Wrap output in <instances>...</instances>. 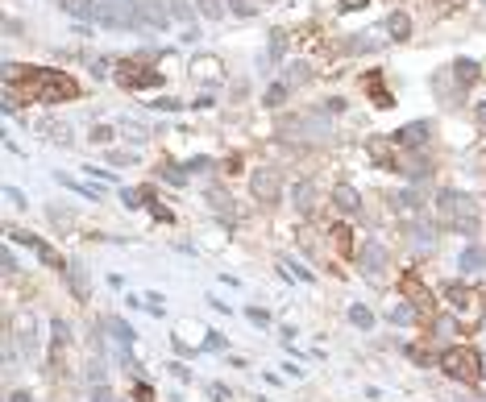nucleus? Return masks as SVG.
<instances>
[{
    "mask_svg": "<svg viewBox=\"0 0 486 402\" xmlns=\"http://www.w3.org/2000/svg\"><path fill=\"white\" fill-rule=\"evenodd\" d=\"M4 79L17 83L25 92V100H38V104L79 100V83L67 71H54V67H17V63H4Z\"/></svg>",
    "mask_w": 486,
    "mask_h": 402,
    "instance_id": "f257e3e1",
    "label": "nucleus"
},
{
    "mask_svg": "<svg viewBox=\"0 0 486 402\" xmlns=\"http://www.w3.org/2000/svg\"><path fill=\"white\" fill-rule=\"evenodd\" d=\"M440 369H445V378L462 381V386H474V381L482 378V356L474 353V349H465V344H457V349H445L440 353Z\"/></svg>",
    "mask_w": 486,
    "mask_h": 402,
    "instance_id": "f03ea898",
    "label": "nucleus"
},
{
    "mask_svg": "<svg viewBox=\"0 0 486 402\" xmlns=\"http://www.w3.org/2000/svg\"><path fill=\"white\" fill-rule=\"evenodd\" d=\"M104 29H142V0H100Z\"/></svg>",
    "mask_w": 486,
    "mask_h": 402,
    "instance_id": "7ed1b4c3",
    "label": "nucleus"
},
{
    "mask_svg": "<svg viewBox=\"0 0 486 402\" xmlns=\"http://www.w3.org/2000/svg\"><path fill=\"white\" fill-rule=\"evenodd\" d=\"M113 75H117V83L125 92H154V88H162V71H154L146 63H121Z\"/></svg>",
    "mask_w": 486,
    "mask_h": 402,
    "instance_id": "20e7f679",
    "label": "nucleus"
},
{
    "mask_svg": "<svg viewBox=\"0 0 486 402\" xmlns=\"http://www.w3.org/2000/svg\"><path fill=\"white\" fill-rule=\"evenodd\" d=\"M399 299H408L415 311L433 315V295H428V286L420 282V270H408V274L399 278Z\"/></svg>",
    "mask_w": 486,
    "mask_h": 402,
    "instance_id": "39448f33",
    "label": "nucleus"
},
{
    "mask_svg": "<svg viewBox=\"0 0 486 402\" xmlns=\"http://www.w3.org/2000/svg\"><path fill=\"white\" fill-rule=\"evenodd\" d=\"M4 233L17 240V245H29V249L38 253V261H42V265H50V270H67L63 253H54V249H50V245H46L42 237H33V233H21V228H4Z\"/></svg>",
    "mask_w": 486,
    "mask_h": 402,
    "instance_id": "423d86ee",
    "label": "nucleus"
},
{
    "mask_svg": "<svg viewBox=\"0 0 486 402\" xmlns=\"http://www.w3.org/2000/svg\"><path fill=\"white\" fill-rule=\"evenodd\" d=\"M249 187H254V195H258L262 203H279V199H283V179H279L274 166H262V170L249 179Z\"/></svg>",
    "mask_w": 486,
    "mask_h": 402,
    "instance_id": "0eeeda50",
    "label": "nucleus"
},
{
    "mask_svg": "<svg viewBox=\"0 0 486 402\" xmlns=\"http://www.w3.org/2000/svg\"><path fill=\"white\" fill-rule=\"evenodd\" d=\"M428 137H433V120H412V125H403V129L391 133V142L399 145V149H420Z\"/></svg>",
    "mask_w": 486,
    "mask_h": 402,
    "instance_id": "6e6552de",
    "label": "nucleus"
},
{
    "mask_svg": "<svg viewBox=\"0 0 486 402\" xmlns=\"http://www.w3.org/2000/svg\"><path fill=\"white\" fill-rule=\"evenodd\" d=\"M63 278H67V290H71L75 303H88L92 299V278H88V265L83 261H67Z\"/></svg>",
    "mask_w": 486,
    "mask_h": 402,
    "instance_id": "1a4fd4ad",
    "label": "nucleus"
},
{
    "mask_svg": "<svg viewBox=\"0 0 486 402\" xmlns=\"http://www.w3.org/2000/svg\"><path fill=\"white\" fill-rule=\"evenodd\" d=\"M170 25V0H142V29L167 33Z\"/></svg>",
    "mask_w": 486,
    "mask_h": 402,
    "instance_id": "9d476101",
    "label": "nucleus"
},
{
    "mask_svg": "<svg viewBox=\"0 0 486 402\" xmlns=\"http://www.w3.org/2000/svg\"><path fill=\"white\" fill-rule=\"evenodd\" d=\"M453 233H465L474 237L478 233V203L470 195H457V212H453Z\"/></svg>",
    "mask_w": 486,
    "mask_h": 402,
    "instance_id": "9b49d317",
    "label": "nucleus"
},
{
    "mask_svg": "<svg viewBox=\"0 0 486 402\" xmlns=\"http://www.w3.org/2000/svg\"><path fill=\"white\" fill-rule=\"evenodd\" d=\"M370 158L374 166H383V170H399V145L391 142V137H370Z\"/></svg>",
    "mask_w": 486,
    "mask_h": 402,
    "instance_id": "f8f14e48",
    "label": "nucleus"
},
{
    "mask_svg": "<svg viewBox=\"0 0 486 402\" xmlns=\"http://www.w3.org/2000/svg\"><path fill=\"white\" fill-rule=\"evenodd\" d=\"M362 270H366V278H383V270H387V249L378 245V240H366L362 245Z\"/></svg>",
    "mask_w": 486,
    "mask_h": 402,
    "instance_id": "ddd939ff",
    "label": "nucleus"
},
{
    "mask_svg": "<svg viewBox=\"0 0 486 402\" xmlns=\"http://www.w3.org/2000/svg\"><path fill=\"white\" fill-rule=\"evenodd\" d=\"M362 83H366V92H370V100H374L378 108H391V104H395V95L387 92V83H383V71H378V67H374V71H366Z\"/></svg>",
    "mask_w": 486,
    "mask_h": 402,
    "instance_id": "4468645a",
    "label": "nucleus"
},
{
    "mask_svg": "<svg viewBox=\"0 0 486 402\" xmlns=\"http://www.w3.org/2000/svg\"><path fill=\"white\" fill-rule=\"evenodd\" d=\"M75 21H100V0H58Z\"/></svg>",
    "mask_w": 486,
    "mask_h": 402,
    "instance_id": "2eb2a0df",
    "label": "nucleus"
},
{
    "mask_svg": "<svg viewBox=\"0 0 486 402\" xmlns=\"http://www.w3.org/2000/svg\"><path fill=\"white\" fill-rule=\"evenodd\" d=\"M457 195H462V191H440L437 195V212H440V220H445V228H453V212H457Z\"/></svg>",
    "mask_w": 486,
    "mask_h": 402,
    "instance_id": "dca6fc26",
    "label": "nucleus"
},
{
    "mask_svg": "<svg viewBox=\"0 0 486 402\" xmlns=\"http://www.w3.org/2000/svg\"><path fill=\"white\" fill-rule=\"evenodd\" d=\"M333 203H337L341 212H358V208H362V195L349 187V183H341V187L333 191Z\"/></svg>",
    "mask_w": 486,
    "mask_h": 402,
    "instance_id": "f3484780",
    "label": "nucleus"
},
{
    "mask_svg": "<svg viewBox=\"0 0 486 402\" xmlns=\"http://www.w3.org/2000/svg\"><path fill=\"white\" fill-rule=\"evenodd\" d=\"M445 299H449V307H453V311H470L478 295H474L470 286H449V290H445Z\"/></svg>",
    "mask_w": 486,
    "mask_h": 402,
    "instance_id": "a211bd4d",
    "label": "nucleus"
},
{
    "mask_svg": "<svg viewBox=\"0 0 486 402\" xmlns=\"http://www.w3.org/2000/svg\"><path fill=\"white\" fill-rule=\"evenodd\" d=\"M457 265H462V274L486 270V249H478V245H470V249H462V258H457Z\"/></svg>",
    "mask_w": 486,
    "mask_h": 402,
    "instance_id": "6ab92c4d",
    "label": "nucleus"
},
{
    "mask_svg": "<svg viewBox=\"0 0 486 402\" xmlns=\"http://www.w3.org/2000/svg\"><path fill=\"white\" fill-rule=\"evenodd\" d=\"M387 33L395 38V42L412 38V17H408V13H391V17H387Z\"/></svg>",
    "mask_w": 486,
    "mask_h": 402,
    "instance_id": "aec40b11",
    "label": "nucleus"
},
{
    "mask_svg": "<svg viewBox=\"0 0 486 402\" xmlns=\"http://www.w3.org/2000/svg\"><path fill=\"white\" fill-rule=\"evenodd\" d=\"M333 245H337L341 258H353V228H349V224H337V228H333Z\"/></svg>",
    "mask_w": 486,
    "mask_h": 402,
    "instance_id": "412c9836",
    "label": "nucleus"
},
{
    "mask_svg": "<svg viewBox=\"0 0 486 402\" xmlns=\"http://www.w3.org/2000/svg\"><path fill=\"white\" fill-rule=\"evenodd\" d=\"M279 270H283L287 278H299V282H316V274H312V270H304L295 258H279Z\"/></svg>",
    "mask_w": 486,
    "mask_h": 402,
    "instance_id": "4be33fe9",
    "label": "nucleus"
},
{
    "mask_svg": "<svg viewBox=\"0 0 486 402\" xmlns=\"http://www.w3.org/2000/svg\"><path fill=\"white\" fill-rule=\"evenodd\" d=\"M54 179H58V183H63V187L79 191V195H83V199H100V187H88V183H79V179H71V174H63V170H58V174H54Z\"/></svg>",
    "mask_w": 486,
    "mask_h": 402,
    "instance_id": "5701e85b",
    "label": "nucleus"
},
{
    "mask_svg": "<svg viewBox=\"0 0 486 402\" xmlns=\"http://www.w3.org/2000/svg\"><path fill=\"white\" fill-rule=\"evenodd\" d=\"M349 324L362 328V332H370V328H374V311L362 307V303H353V307H349Z\"/></svg>",
    "mask_w": 486,
    "mask_h": 402,
    "instance_id": "b1692460",
    "label": "nucleus"
},
{
    "mask_svg": "<svg viewBox=\"0 0 486 402\" xmlns=\"http://www.w3.org/2000/svg\"><path fill=\"white\" fill-rule=\"evenodd\" d=\"M453 75H457V83H462V88H470V83H478V63L462 58V63H453Z\"/></svg>",
    "mask_w": 486,
    "mask_h": 402,
    "instance_id": "393cba45",
    "label": "nucleus"
},
{
    "mask_svg": "<svg viewBox=\"0 0 486 402\" xmlns=\"http://www.w3.org/2000/svg\"><path fill=\"white\" fill-rule=\"evenodd\" d=\"M287 54V29H270V63H283Z\"/></svg>",
    "mask_w": 486,
    "mask_h": 402,
    "instance_id": "a878e982",
    "label": "nucleus"
},
{
    "mask_svg": "<svg viewBox=\"0 0 486 402\" xmlns=\"http://www.w3.org/2000/svg\"><path fill=\"white\" fill-rule=\"evenodd\" d=\"M262 104H267V108H283V104H287V83H270L267 95H262Z\"/></svg>",
    "mask_w": 486,
    "mask_h": 402,
    "instance_id": "bb28decb",
    "label": "nucleus"
},
{
    "mask_svg": "<svg viewBox=\"0 0 486 402\" xmlns=\"http://www.w3.org/2000/svg\"><path fill=\"white\" fill-rule=\"evenodd\" d=\"M312 195H316L312 183H295V208L299 212H312Z\"/></svg>",
    "mask_w": 486,
    "mask_h": 402,
    "instance_id": "cd10ccee",
    "label": "nucleus"
},
{
    "mask_svg": "<svg viewBox=\"0 0 486 402\" xmlns=\"http://www.w3.org/2000/svg\"><path fill=\"white\" fill-rule=\"evenodd\" d=\"M108 328H113V336H117V340H121V344H133V340H138V332L129 328V324H125V319H117V315H113V319H108Z\"/></svg>",
    "mask_w": 486,
    "mask_h": 402,
    "instance_id": "c85d7f7f",
    "label": "nucleus"
},
{
    "mask_svg": "<svg viewBox=\"0 0 486 402\" xmlns=\"http://www.w3.org/2000/svg\"><path fill=\"white\" fill-rule=\"evenodd\" d=\"M412 319H415V307H412V303H408V299L391 307V324H412Z\"/></svg>",
    "mask_w": 486,
    "mask_h": 402,
    "instance_id": "c756f323",
    "label": "nucleus"
},
{
    "mask_svg": "<svg viewBox=\"0 0 486 402\" xmlns=\"http://www.w3.org/2000/svg\"><path fill=\"white\" fill-rule=\"evenodd\" d=\"M170 17H179V21H192L195 25V9L187 0H170Z\"/></svg>",
    "mask_w": 486,
    "mask_h": 402,
    "instance_id": "7c9ffc66",
    "label": "nucleus"
},
{
    "mask_svg": "<svg viewBox=\"0 0 486 402\" xmlns=\"http://www.w3.org/2000/svg\"><path fill=\"white\" fill-rule=\"evenodd\" d=\"M158 174H162V179H167L170 187H183V183H187V170H179V166H162V170H158Z\"/></svg>",
    "mask_w": 486,
    "mask_h": 402,
    "instance_id": "2f4dec72",
    "label": "nucleus"
},
{
    "mask_svg": "<svg viewBox=\"0 0 486 402\" xmlns=\"http://www.w3.org/2000/svg\"><path fill=\"white\" fill-rule=\"evenodd\" d=\"M195 4H200V13H204V17H212V21L224 17V4H220V0H195Z\"/></svg>",
    "mask_w": 486,
    "mask_h": 402,
    "instance_id": "473e14b6",
    "label": "nucleus"
},
{
    "mask_svg": "<svg viewBox=\"0 0 486 402\" xmlns=\"http://www.w3.org/2000/svg\"><path fill=\"white\" fill-rule=\"evenodd\" d=\"M133 402H158L154 386H150V381H138V386H133Z\"/></svg>",
    "mask_w": 486,
    "mask_h": 402,
    "instance_id": "72a5a7b5",
    "label": "nucleus"
},
{
    "mask_svg": "<svg viewBox=\"0 0 486 402\" xmlns=\"http://www.w3.org/2000/svg\"><path fill=\"white\" fill-rule=\"evenodd\" d=\"M121 203H125V208H146V199H142V191H129V187L121 191Z\"/></svg>",
    "mask_w": 486,
    "mask_h": 402,
    "instance_id": "f704fd0d",
    "label": "nucleus"
},
{
    "mask_svg": "<svg viewBox=\"0 0 486 402\" xmlns=\"http://www.w3.org/2000/svg\"><path fill=\"white\" fill-rule=\"evenodd\" d=\"M204 390H208V398H212V402H229V390H224L220 381H208Z\"/></svg>",
    "mask_w": 486,
    "mask_h": 402,
    "instance_id": "c9c22d12",
    "label": "nucleus"
},
{
    "mask_svg": "<svg viewBox=\"0 0 486 402\" xmlns=\"http://www.w3.org/2000/svg\"><path fill=\"white\" fill-rule=\"evenodd\" d=\"M229 9H233L237 17H254V13H258V4H245V0H229Z\"/></svg>",
    "mask_w": 486,
    "mask_h": 402,
    "instance_id": "e433bc0d",
    "label": "nucleus"
},
{
    "mask_svg": "<svg viewBox=\"0 0 486 402\" xmlns=\"http://www.w3.org/2000/svg\"><path fill=\"white\" fill-rule=\"evenodd\" d=\"M200 170H212V158H204V154H200V158L187 162V174H200Z\"/></svg>",
    "mask_w": 486,
    "mask_h": 402,
    "instance_id": "4c0bfd02",
    "label": "nucleus"
},
{
    "mask_svg": "<svg viewBox=\"0 0 486 402\" xmlns=\"http://www.w3.org/2000/svg\"><path fill=\"white\" fill-rule=\"evenodd\" d=\"M200 349H204V353H220V349H224V336H217V332H212V336H208Z\"/></svg>",
    "mask_w": 486,
    "mask_h": 402,
    "instance_id": "58836bf2",
    "label": "nucleus"
},
{
    "mask_svg": "<svg viewBox=\"0 0 486 402\" xmlns=\"http://www.w3.org/2000/svg\"><path fill=\"white\" fill-rule=\"evenodd\" d=\"M245 315H249V324H258V328H267V324H270V315H267L262 307H249Z\"/></svg>",
    "mask_w": 486,
    "mask_h": 402,
    "instance_id": "ea45409f",
    "label": "nucleus"
},
{
    "mask_svg": "<svg viewBox=\"0 0 486 402\" xmlns=\"http://www.w3.org/2000/svg\"><path fill=\"white\" fill-rule=\"evenodd\" d=\"M4 199H9L13 208H25V203H29V199H25V195H21L17 187H4Z\"/></svg>",
    "mask_w": 486,
    "mask_h": 402,
    "instance_id": "a19ab883",
    "label": "nucleus"
},
{
    "mask_svg": "<svg viewBox=\"0 0 486 402\" xmlns=\"http://www.w3.org/2000/svg\"><path fill=\"white\" fill-rule=\"evenodd\" d=\"M170 374H175L179 381H192V369H187L183 361H170Z\"/></svg>",
    "mask_w": 486,
    "mask_h": 402,
    "instance_id": "79ce46f5",
    "label": "nucleus"
},
{
    "mask_svg": "<svg viewBox=\"0 0 486 402\" xmlns=\"http://www.w3.org/2000/svg\"><path fill=\"white\" fill-rule=\"evenodd\" d=\"M0 265H4V274H17V258H13V249L0 253Z\"/></svg>",
    "mask_w": 486,
    "mask_h": 402,
    "instance_id": "37998d69",
    "label": "nucleus"
},
{
    "mask_svg": "<svg viewBox=\"0 0 486 402\" xmlns=\"http://www.w3.org/2000/svg\"><path fill=\"white\" fill-rule=\"evenodd\" d=\"M366 4H370V0H341V13H358Z\"/></svg>",
    "mask_w": 486,
    "mask_h": 402,
    "instance_id": "c03bdc74",
    "label": "nucleus"
},
{
    "mask_svg": "<svg viewBox=\"0 0 486 402\" xmlns=\"http://www.w3.org/2000/svg\"><path fill=\"white\" fill-rule=\"evenodd\" d=\"M150 104H154V108H162V112H175V108H183L179 100H150Z\"/></svg>",
    "mask_w": 486,
    "mask_h": 402,
    "instance_id": "a18cd8bd",
    "label": "nucleus"
},
{
    "mask_svg": "<svg viewBox=\"0 0 486 402\" xmlns=\"http://www.w3.org/2000/svg\"><path fill=\"white\" fill-rule=\"evenodd\" d=\"M349 50H378V42H370V38H353Z\"/></svg>",
    "mask_w": 486,
    "mask_h": 402,
    "instance_id": "49530a36",
    "label": "nucleus"
},
{
    "mask_svg": "<svg viewBox=\"0 0 486 402\" xmlns=\"http://www.w3.org/2000/svg\"><path fill=\"white\" fill-rule=\"evenodd\" d=\"M108 67H113L108 58H96V67H92V75H96V79H104V75H108Z\"/></svg>",
    "mask_w": 486,
    "mask_h": 402,
    "instance_id": "de8ad7c7",
    "label": "nucleus"
},
{
    "mask_svg": "<svg viewBox=\"0 0 486 402\" xmlns=\"http://www.w3.org/2000/svg\"><path fill=\"white\" fill-rule=\"evenodd\" d=\"M92 402H117V398L108 394V386H96V394H92Z\"/></svg>",
    "mask_w": 486,
    "mask_h": 402,
    "instance_id": "09e8293b",
    "label": "nucleus"
},
{
    "mask_svg": "<svg viewBox=\"0 0 486 402\" xmlns=\"http://www.w3.org/2000/svg\"><path fill=\"white\" fill-rule=\"evenodd\" d=\"M88 174H92V179H100V183H113V174H108V170H96V166H88Z\"/></svg>",
    "mask_w": 486,
    "mask_h": 402,
    "instance_id": "8fccbe9b",
    "label": "nucleus"
},
{
    "mask_svg": "<svg viewBox=\"0 0 486 402\" xmlns=\"http://www.w3.org/2000/svg\"><path fill=\"white\" fill-rule=\"evenodd\" d=\"M9 402H33V398H29L25 390H17V394H13V398H9Z\"/></svg>",
    "mask_w": 486,
    "mask_h": 402,
    "instance_id": "3c124183",
    "label": "nucleus"
},
{
    "mask_svg": "<svg viewBox=\"0 0 486 402\" xmlns=\"http://www.w3.org/2000/svg\"><path fill=\"white\" fill-rule=\"evenodd\" d=\"M478 120H482V125H486V104H478Z\"/></svg>",
    "mask_w": 486,
    "mask_h": 402,
    "instance_id": "603ef678",
    "label": "nucleus"
},
{
    "mask_svg": "<svg viewBox=\"0 0 486 402\" xmlns=\"http://www.w3.org/2000/svg\"><path fill=\"white\" fill-rule=\"evenodd\" d=\"M482 381H486V356H482Z\"/></svg>",
    "mask_w": 486,
    "mask_h": 402,
    "instance_id": "864d4df0",
    "label": "nucleus"
},
{
    "mask_svg": "<svg viewBox=\"0 0 486 402\" xmlns=\"http://www.w3.org/2000/svg\"><path fill=\"white\" fill-rule=\"evenodd\" d=\"M254 4H258V9H262V4H270V0H254Z\"/></svg>",
    "mask_w": 486,
    "mask_h": 402,
    "instance_id": "5fc2aeb1",
    "label": "nucleus"
},
{
    "mask_svg": "<svg viewBox=\"0 0 486 402\" xmlns=\"http://www.w3.org/2000/svg\"><path fill=\"white\" fill-rule=\"evenodd\" d=\"M478 299H482V307H486V290H482V295H478Z\"/></svg>",
    "mask_w": 486,
    "mask_h": 402,
    "instance_id": "6e6d98bb",
    "label": "nucleus"
},
{
    "mask_svg": "<svg viewBox=\"0 0 486 402\" xmlns=\"http://www.w3.org/2000/svg\"><path fill=\"white\" fill-rule=\"evenodd\" d=\"M117 402H121V398H117Z\"/></svg>",
    "mask_w": 486,
    "mask_h": 402,
    "instance_id": "4d7b16f0",
    "label": "nucleus"
}]
</instances>
